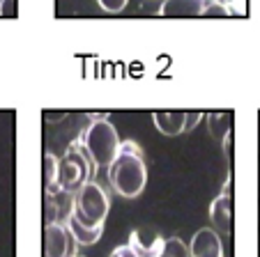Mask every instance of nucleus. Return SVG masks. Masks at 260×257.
Returning a JSON list of instances; mask_svg holds the SVG:
<instances>
[{
	"mask_svg": "<svg viewBox=\"0 0 260 257\" xmlns=\"http://www.w3.org/2000/svg\"><path fill=\"white\" fill-rule=\"evenodd\" d=\"M108 181L122 198H138L147 184V165L141 147L134 140L120 142L118 156L108 165Z\"/></svg>",
	"mask_w": 260,
	"mask_h": 257,
	"instance_id": "1",
	"label": "nucleus"
},
{
	"mask_svg": "<svg viewBox=\"0 0 260 257\" xmlns=\"http://www.w3.org/2000/svg\"><path fill=\"white\" fill-rule=\"evenodd\" d=\"M97 172V165L83 150L81 140L72 142L67 147L62 159H58V191H67V193H76L85 181H90Z\"/></svg>",
	"mask_w": 260,
	"mask_h": 257,
	"instance_id": "2",
	"label": "nucleus"
},
{
	"mask_svg": "<svg viewBox=\"0 0 260 257\" xmlns=\"http://www.w3.org/2000/svg\"><path fill=\"white\" fill-rule=\"evenodd\" d=\"M81 145L88 152V156L92 159V163L97 168L102 165H111V161L118 156L120 150V136L115 131V126L106 120V117H94L88 124V129L83 131Z\"/></svg>",
	"mask_w": 260,
	"mask_h": 257,
	"instance_id": "3",
	"label": "nucleus"
},
{
	"mask_svg": "<svg viewBox=\"0 0 260 257\" xmlns=\"http://www.w3.org/2000/svg\"><path fill=\"white\" fill-rule=\"evenodd\" d=\"M111 209V200H108L106 191L92 179L85 181L76 193H74V211L72 216L79 223L88 225V228H104V221Z\"/></svg>",
	"mask_w": 260,
	"mask_h": 257,
	"instance_id": "4",
	"label": "nucleus"
},
{
	"mask_svg": "<svg viewBox=\"0 0 260 257\" xmlns=\"http://www.w3.org/2000/svg\"><path fill=\"white\" fill-rule=\"evenodd\" d=\"M76 246L72 232L64 223H46L44 225V257H74Z\"/></svg>",
	"mask_w": 260,
	"mask_h": 257,
	"instance_id": "5",
	"label": "nucleus"
},
{
	"mask_svg": "<svg viewBox=\"0 0 260 257\" xmlns=\"http://www.w3.org/2000/svg\"><path fill=\"white\" fill-rule=\"evenodd\" d=\"M74 211V193L51 191L44 193V221L46 223H64Z\"/></svg>",
	"mask_w": 260,
	"mask_h": 257,
	"instance_id": "6",
	"label": "nucleus"
},
{
	"mask_svg": "<svg viewBox=\"0 0 260 257\" xmlns=\"http://www.w3.org/2000/svg\"><path fill=\"white\" fill-rule=\"evenodd\" d=\"M189 257H223V243L216 230L203 228L189 243Z\"/></svg>",
	"mask_w": 260,
	"mask_h": 257,
	"instance_id": "7",
	"label": "nucleus"
},
{
	"mask_svg": "<svg viewBox=\"0 0 260 257\" xmlns=\"http://www.w3.org/2000/svg\"><path fill=\"white\" fill-rule=\"evenodd\" d=\"M233 211H235V207H233V198H231V186H226V191H223L219 198H214V202H212L210 218L221 232H231Z\"/></svg>",
	"mask_w": 260,
	"mask_h": 257,
	"instance_id": "8",
	"label": "nucleus"
},
{
	"mask_svg": "<svg viewBox=\"0 0 260 257\" xmlns=\"http://www.w3.org/2000/svg\"><path fill=\"white\" fill-rule=\"evenodd\" d=\"M205 0H164L159 14L166 19H196L203 14Z\"/></svg>",
	"mask_w": 260,
	"mask_h": 257,
	"instance_id": "9",
	"label": "nucleus"
},
{
	"mask_svg": "<svg viewBox=\"0 0 260 257\" xmlns=\"http://www.w3.org/2000/svg\"><path fill=\"white\" fill-rule=\"evenodd\" d=\"M154 126L164 136H180L184 133V122H187V111H157L152 115Z\"/></svg>",
	"mask_w": 260,
	"mask_h": 257,
	"instance_id": "10",
	"label": "nucleus"
},
{
	"mask_svg": "<svg viewBox=\"0 0 260 257\" xmlns=\"http://www.w3.org/2000/svg\"><path fill=\"white\" fill-rule=\"evenodd\" d=\"M64 225H67V230L72 232L74 241L79 243V246H92V243L99 241V237H102V232H104V228H88V225L79 223L74 216H69V218L64 221Z\"/></svg>",
	"mask_w": 260,
	"mask_h": 257,
	"instance_id": "11",
	"label": "nucleus"
},
{
	"mask_svg": "<svg viewBox=\"0 0 260 257\" xmlns=\"http://www.w3.org/2000/svg\"><path fill=\"white\" fill-rule=\"evenodd\" d=\"M161 243L164 239L159 237H152L150 241H145V239H141V232H132V237H129V246L136 250L138 257H154L161 248Z\"/></svg>",
	"mask_w": 260,
	"mask_h": 257,
	"instance_id": "12",
	"label": "nucleus"
},
{
	"mask_svg": "<svg viewBox=\"0 0 260 257\" xmlns=\"http://www.w3.org/2000/svg\"><path fill=\"white\" fill-rule=\"evenodd\" d=\"M42 172H44V193L51 191H58L55 181H58V159H55L51 152L44 154V165H42Z\"/></svg>",
	"mask_w": 260,
	"mask_h": 257,
	"instance_id": "13",
	"label": "nucleus"
},
{
	"mask_svg": "<svg viewBox=\"0 0 260 257\" xmlns=\"http://www.w3.org/2000/svg\"><path fill=\"white\" fill-rule=\"evenodd\" d=\"M154 257H189V246L180 237H171L161 243V248Z\"/></svg>",
	"mask_w": 260,
	"mask_h": 257,
	"instance_id": "14",
	"label": "nucleus"
},
{
	"mask_svg": "<svg viewBox=\"0 0 260 257\" xmlns=\"http://www.w3.org/2000/svg\"><path fill=\"white\" fill-rule=\"evenodd\" d=\"M231 113H210L207 115V122H210V133L214 138H223L228 131H231Z\"/></svg>",
	"mask_w": 260,
	"mask_h": 257,
	"instance_id": "15",
	"label": "nucleus"
},
{
	"mask_svg": "<svg viewBox=\"0 0 260 257\" xmlns=\"http://www.w3.org/2000/svg\"><path fill=\"white\" fill-rule=\"evenodd\" d=\"M205 19H210V16H219V19H231L233 12L228 10V7H223L221 3H207L205 7H203V14Z\"/></svg>",
	"mask_w": 260,
	"mask_h": 257,
	"instance_id": "16",
	"label": "nucleus"
},
{
	"mask_svg": "<svg viewBox=\"0 0 260 257\" xmlns=\"http://www.w3.org/2000/svg\"><path fill=\"white\" fill-rule=\"evenodd\" d=\"M99 7L106 12H111V14H118V12H122L124 7H127L129 0H97Z\"/></svg>",
	"mask_w": 260,
	"mask_h": 257,
	"instance_id": "17",
	"label": "nucleus"
},
{
	"mask_svg": "<svg viewBox=\"0 0 260 257\" xmlns=\"http://www.w3.org/2000/svg\"><path fill=\"white\" fill-rule=\"evenodd\" d=\"M0 16H3V19H14L16 0H0Z\"/></svg>",
	"mask_w": 260,
	"mask_h": 257,
	"instance_id": "18",
	"label": "nucleus"
},
{
	"mask_svg": "<svg viewBox=\"0 0 260 257\" xmlns=\"http://www.w3.org/2000/svg\"><path fill=\"white\" fill-rule=\"evenodd\" d=\"M203 120V113L196 111V113H187V122H184V133H189L193 129V126L198 124V122Z\"/></svg>",
	"mask_w": 260,
	"mask_h": 257,
	"instance_id": "19",
	"label": "nucleus"
},
{
	"mask_svg": "<svg viewBox=\"0 0 260 257\" xmlns=\"http://www.w3.org/2000/svg\"><path fill=\"white\" fill-rule=\"evenodd\" d=\"M111 257H138V255H136V250H134V248L127 243V246H118V248H115V250L111 252Z\"/></svg>",
	"mask_w": 260,
	"mask_h": 257,
	"instance_id": "20",
	"label": "nucleus"
},
{
	"mask_svg": "<svg viewBox=\"0 0 260 257\" xmlns=\"http://www.w3.org/2000/svg\"><path fill=\"white\" fill-rule=\"evenodd\" d=\"M44 117H46V120H49V122H51V120H53V122H60V120H64V117H67V115H64V113H58V115H53V113H46Z\"/></svg>",
	"mask_w": 260,
	"mask_h": 257,
	"instance_id": "21",
	"label": "nucleus"
},
{
	"mask_svg": "<svg viewBox=\"0 0 260 257\" xmlns=\"http://www.w3.org/2000/svg\"><path fill=\"white\" fill-rule=\"evenodd\" d=\"M216 3H221V5H223V7H228V10H231V12H233V7L237 5V0H216Z\"/></svg>",
	"mask_w": 260,
	"mask_h": 257,
	"instance_id": "22",
	"label": "nucleus"
},
{
	"mask_svg": "<svg viewBox=\"0 0 260 257\" xmlns=\"http://www.w3.org/2000/svg\"><path fill=\"white\" fill-rule=\"evenodd\" d=\"M258 186H260V165H258Z\"/></svg>",
	"mask_w": 260,
	"mask_h": 257,
	"instance_id": "23",
	"label": "nucleus"
},
{
	"mask_svg": "<svg viewBox=\"0 0 260 257\" xmlns=\"http://www.w3.org/2000/svg\"><path fill=\"white\" fill-rule=\"evenodd\" d=\"M207 3H216V0H205V5H207Z\"/></svg>",
	"mask_w": 260,
	"mask_h": 257,
	"instance_id": "24",
	"label": "nucleus"
},
{
	"mask_svg": "<svg viewBox=\"0 0 260 257\" xmlns=\"http://www.w3.org/2000/svg\"><path fill=\"white\" fill-rule=\"evenodd\" d=\"M76 257H83V255H76Z\"/></svg>",
	"mask_w": 260,
	"mask_h": 257,
	"instance_id": "25",
	"label": "nucleus"
},
{
	"mask_svg": "<svg viewBox=\"0 0 260 257\" xmlns=\"http://www.w3.org/2000/svg\"><path fill=\"white\" fill-rule=\"evenodd\" d=\"M74 257H76V255H74Z\"/></svg>",
	"mask_w": 260,
	"mask_h": 257,
	"instance_id": "26",
	"label": "nucleus"
}]
</instances>
